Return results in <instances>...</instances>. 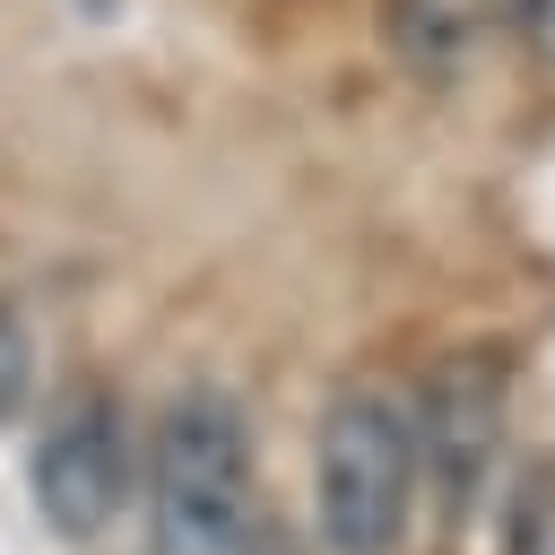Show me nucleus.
Here are the masks:
<instances>
[{"label": "nucleus", "instance_id": "1", "mask_svg": "<svg viewBox=\"0 0 555 555\" xmlns=\"http://www.w3.org/2000/svg\"><path fill=\"white\" fill-rule=\"evenodd\" d=\"M147 529L156 555H251L260 546V477L243 408L217 390H182L147 442Z\"/></svg>", "mask_w": 555, "mask_h": 555}, {"label": "nucleus", "instance_id": "2", "mask_svg": "<svg viewBox=\"0 0 555 555\" xmlns=\"http://www.w3.org/2000/svg\"><path fill=\"white\" fill-rule=\"evenodd\" d=\"M416 494V425L382 390H338L312 442V512L338 555H390Z\"/></svg>", "mask_w": 555, "mask_h": 555}, {"label": "nucleus", "instance_id": "3", "mask_svg": "<svg viewBox=\"0 0 555 555\" xmlns=\"http://www.w3.org/2000/svg\"><path fill=\"white\" fill-rule=\"evenodd\" d=\"M130 494V434L104 399H78L61 425L35 442V503L61 538H95Z\"/></svg>", "mask_w": 555, "mask_h": 555}, {"label": "nucleus", "instance_id": "4", "mask_svg": "<svg viewBox=\"0 0 555 555\" xmlns=\"http://www.w3.org/2000/svg\"><path fill=\"white\" fill-rule=\"evenodd\" d=\"M416 451H425V468L442 477V503L460 512L468 494H477V477H486V460H494V442H503V356H451L434 382H425V408H416Z\"/></svg>", "mask_w": 555, "mask_h": 555}, {"label": "nucleus", "instance_id": "5", "mask_svg": "<svg viewBox=\"0 0 555 555\" xmlns=\"http://www.w3.org/2000/svg\"><path fill=\"white\" fill-rule=\"evenodd\" d=\"M26 373H35V364H26V330H17V312L0 304V425L26 408Z\"/></svg>", "mask_w": 555, "mask_h": 555}, {"label": "nucleus", "instance_id": "6", "mask_svg": "<svg viewBox=\"0 0 555 555\" xmlns=\"http://www.w3.org/2000/svg\"><path fill=\"white\" fill-rule=\"evenodd\" d=\"M512 555H555V503L538 486V503H520V529H512Z\"/></svg>", "mask_w": 555, "mask_h": 555}, {"label": "nucleus", "instance_id": "7", "mask_svg": "<svg viewBox=\"0 0 555 555\" xmlns=\"http://www.w3.org/2000/svg\"><path fill=\"white\" fill-rule=\"evenodd\" d=\"M520 43L538 69H555V0H520Z\"/></svg>", "mask_w": 555, "mask_h": 555}]
</instances>
